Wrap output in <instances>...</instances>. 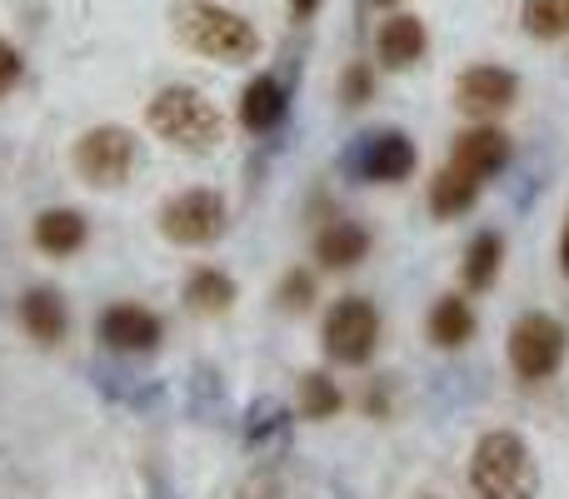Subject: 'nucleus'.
Here are the masks:
<instances>
[{
	"label": "nucleus",
	"instance_id": "f257e3e1",
	"mask_svg": "<svg viewBox=\"0 0 569 499\" xmlns=\"http://www.w3.org/2000/svg\"><path fill=\"white\" fill-rule=\"evenodd\" d=\"M176 36L186 40V50L220 60V66H246V60L260 56V30L240 10L220 6V0H186V6H176Z\"/></svg>",
	"mask_w": 569,
	"mask_h": 499
},
{
	"label": "nucleus",
	"instance_id": "f03ea898",
	"mask_svg": "<svg viewBox=\"0 0 569 499\" xmlns=\"http://www.w3.org/2000/svg\"><path fill=\"white\" fill-rule=\"evenodd\" d=\"M470 490L475 499H540L535 450L515 430L480 435V445L470 455Z\"/></svg>",
	"mask_w": 569,
	"mask_h": 499
},
{
	"label": "nucleus",
	"instance_id": "7ed1b4c3",
	"mask_svg": "<svg viewBox=\"0 0 569 499\" xmlns=\"http://www.w3.org/2000/svg\"><path fill=\"white\" fill-rule=\"evenodd\" d=\"M146 126L156 130L166 146L196 150V156L216 150L220 136H226V116H220V106L210 96H200V90H190V86H166L160 90V96L150 100V110H146Z\"/></svg>",
	"mask_w": 569,
	"mask_h": 499
},
{
	"label": "nucleus",
	"instance_id": "20e7f679",
	"mask_svg": "<svg viewBox=\"0 0 569 499\" xmlns=\"http://www.w3.org/2000/svg\"><path fill=\"white\" fill-rule=\"evenodd\" d=\"M226 220L230 206L220 190H180L160 206V236L180 250H196V246H216L226 236Z\"/></svg>",
	"mask_w": 569,
	"mask_h": 499
},
{
	"label": "nucleus",
	"instance_id": "39448f33",
	"mask_svg": "<svg viewBox=\"0 0 569 499\" xmlns=\"http://www.w3.org/2000/svg\"><path fill=\"white\" fill-rule=\"evenodd\" d=\"M565 350H569V335H565V325L555 320V315L530 310V315L515 320V330H510V370L520 375V380H530V385L550 380V375L565 365Z\"/></svg>",
	"mask_w": 569,
	"mask_h": 499
},
{
	"label": "nucleus",
	"instance_id": "423d86ee",
	"mask_svg": "<svg viewBox=\"0 0 569 499\" xmlns=\"http://www.w3.org/2000/svg\"><path fill=\"white\" fill-rule=\"evenodd\" d=\"M325 355L340 365H365L375 355V345H380V310H375L370 300H360V295H350V300H340L330 315H325Z\"/></svg>",
	"mask_w": 569,
	"mask_h": 499
},
{
	"label": "nucleus",
	"instance_id": "0eeeda50",
	"mask_svg": "<svg viewBox=\"0 0 569 499\" xmlns=\"http://www.w3.org/2000/svg\"><path fill=\"white\" fill-rule=\"evenodd\" d=\"M76 170L86 186H126L136 170V136L120 126H96L76 140Z\"/></svg>",
	"mask_w": 569,
	"mask_h": 499
},
{
	"label": "nucleus",
	"instance_id": "6e6552de",
	"mask_svg": "<svg viewBox=\"0 0 569 499\" xmlns=\"http://www.w3.org/2000/svg\"><path fill=\"white\" fill-rule=\"evenodd\" d=\"M350 166L355 176L375 180V186H400L415 176V146L405 130H370V136H360Z\"/></svg>",
	"mask_w": 569,
	"mask_h": 499
},
{
	"label": "nucleus",
	"instance_id": "1a4fd4ad",
	"mask_svg": "<svg viewBox=\"0 0 569 499\" xmlns=\"http://www.w3.org/2000/svg\"><path fill=\"white\" fill-rule=\"evenodd\" d=\"M96 335H100V345H110V350H120V355H146L160 345L166 325H160V315L146 310V305H110V310H100Z\"/></svg>",
	"mask_w": 569,
	"mask_h": 499
},
{
	"label": "nucleus",
	"instance_id": "9d476101",
	"mask_svg": "<svg viewBox=\"0 0 569 499\" xmlns=\"http://www.w3.org/2000/svg\"><path fill=\"white\" fill-rule=\"evenodd\" d=\"M515 90H520V80H515L510 70L470 66L460 80H455V106H460L465 116H475V120H490V116H500V110L515 106Z\"/></svg>",
	"mask_w": 569,
	"mask_h": 499
},
{
	"label": "nucleus",
	"instance_id": "9b49d317",
	"mask_svg": "<svg viewBox=\"0 0 569 499\" xmlns=\"http://www.w3.org/2000/svg\"><path fill=\"white\" fill-rule=\"evenodd\" d=\"M505 160H510V140H505V130H495V126L465 130V136H455V146H450V166L465 170V176H475V180L500 176Z\"/></svg>",
	"mask_w": 569,
	"mask_h": 499
},
{
	"label": "nucleus",
	"instance_id": "f8f14e48",
	"mask_svg": "<svg viewBox=\"0 0 569 499\" xmlns=\"http://www.w3.org/2000/svg\"><path fill=\"white\" fill-rule=\"evenodd\" d=\"M425 46H430V36H425V26L415 16H390L375 30V50H380L385 70H410L425 56Z\"/></svg>",
	"mask_w": 569,
	"mask_h": 499
},
{
	"label": "nucleus",
	"instance_id": "ddd939ff",
	"mask_svg": "<svg viewBox=\"0 0 569 499\" xmlns=\"http://www.w3.org/2000/svg\"><path fill=\"white\" fill-rule=\"evenodd\" d=\"M86 216L80 210H40L36 226H30V240H36L40 255H56V260H70L80 246H86Z\"/></svg>",
	"mask_w": 569,
	"mask_h": 499
},
{
	"label": "nucleus",
	"instance_id": "4468645a",
	"mask_svg": "<svg viewBox=\"0 0 569 499\" xmlns=\"http://www.w3.org/2000/svg\"><path fill=\"white\" fill-rule=\"evenodd\" d=\"M20 325H26V335L36 345H60L70 330V315L56 290H30L26 300H20Z\"/></svg>",
	"mask_w": 569,
	"mask_h": 499
},
{
	"label": "nucleus",
	"instance_id": "2eb2a0df",
	"mask_svg": "<svg viewBox=\"0 0 569 499\" xmlns=\"http://www.w3.org/2000/svg\"><path fill=\"white\" fill-rule=\"evenodd\" d=\"M280 116H284V86L276 76H256L246 86V96H240V126L266 136V130L280 126Z\"/></svg>",
	"mask_w": 569,
	"mask_h": 499
},
{
	"label": "nucleus",
	"instance_id": "dca6fc26",
	"mask_svg": "<svg viewBox=\"0 0 569 499\" xmlns=\"http://www.w3.org/2000/svg\"><path fill=\"white\" fill-rule=\"evenodd\" d=\"M365 255H370V236H365L360 226H350V220L325 226L320 240H315V260L330 265V270H350V265H360Z\"/></svg>",
	"mask_w": 569,
	"mask_h": 499
},
{
	"label": "nucleus",
	"instance_id": "f3484780",
	"mask_svg": "<svg viewBox=\"0 0 569 499\" xmlns=\"http://www.w3.org/2000/svg\"><path fill=\"white\" fill-rule=\"evenodd\" d=\"M425 325H430V340L440 345V350H460V345L475 340V310H470V300H460V295L435 300V310Z\"/></svg>",
	"mask_w": 569,
	"mask_h": 499
},
{
	"label": "nucleus",
	"instance_id": "a211bd4d",
	"mask_svg": "<svg viewBox=\"0 0 569 499\" xmlns=\"http://www.w3.org/2000/svg\"><path fill=\"white\" fill-rule=\"evenodd\" d=\"M480 186H485V180H475V176H465V170L445 166L440 176L430 180V210H435L440 220L465 216V210L475 206V196H480Z\"/></svg>",
	"mask_w": 569,
	"mask_h": 499
},
{
	"label": "nucleus",
	"instance_id": "6ab92c4d",
	"mask_svg": "<svg viewBox=\"0 0 569 499\" xmlns=\"http://www.w3.org/2000/svg\"><path fill=\"white\" fill-rule=\"evenodd\" d=\"M186 300H190V310H200V315H226L230 305H236V280H230L226 270L200 265L186 280Z\"/></svg>",
	"mask_w": 569,
	"mask_h": 499
},
{
	"label": "nucleus",
	"instance_id": "aec40b11",
	"mask_svg": "<svg viewBox=\"0 0 569 499\" xmlns=\"http://www.w3.org/2000/svg\"><path fill=\"white\" fill-rule=\"evenodd\" d=\"M500 260H505V240L500 236H475L470 250H465V290H490L495 275H500Z\"/></svg>",
	"mask_w": 569,
	"mask_h": 499
},
{
	"label": "nucleus",
	"instance_id": "412c9836",
	"mask_svg": "<svg viewBox=\"0 0 569 499\" xmlns=\"http://www.w3.org/2000/svg\"><path fill=\"white\" fill-rule=\"evenodd\" d=\"M525 30L535 40H565L569 36V0H525Z\"/></svg>",
	"mask_w": 569,
	"mask_h": 499
},
{
	"label": "nucleus",
	"instance_id": "4be33fe9",
	"mask_svg": "<svg viewBox=\"0 0 569 499\" xmlns=\"http://www.w3.org/2000/svg\"><path fill=\"white\" fill-rule=\"evenodd\" d=\"M300 410H305V420H330V415L340 410V390H335L330 375H320V370L305 375L300 380Z\"/></svg>",
	"mask_w": 569,
	"mask_h": 499
},
{
	"label": "nucleus",
	"instance_id": "5701e85b",
	"mask_svg": "<svg viewBox=\"0 0 569 499\" xmlns=\"http://www.w3.org/2000/svg\"><path fill=\"white\" fill-rule=\"evenodd\" d=\"M20 76H26V60H20V50L10 46V40H0V96H10V90L20 86Z\"/></svg>",
	"mask_w": 569,
	"mask_h": 499
},
{
	"label": "nucleus",
	"instance_id": "b1692460",
	"mask_svg": "<svg viewBox=\"0 0 569 499\" xmlns=\"http://www.w3.org/2000/svg\"><path fill=\"white\" fill-rule=\"evenodd\" d=\"M236 499H280L276 475H250V480L240 485V495H236Z\"/></svg>",
	"mask_w": 569,
	"mask_h": 499
},
{
	"label": "nucleus",
	"instance_id": "393cba45",
	"mask_svg": "<svg viewBox=\"0 0 569 499\" xmlns=\"http://www.w3.org/2000/svg\"><path fill=\"white\" fill-rule=\"evenodd\" d=\"M310 295H315V285L305 280V275H290V280H284V305H290V310H305Z\"/></svg>",
	"mask_w": 569,
	"mask_h": 499
},
{
	"label": "nucleus",
	"instance_id": "a878e982",
	"mask_svg": "<svg viewBox=\"0 0 569 499\" xmlns=\"http://www.w3.org/2000/svg\"><path fill=\"white\" fill-rule=\"evenodd\" d=\"M290 10H295V20H305L315 10V0H290Z\"/></svg>",
	"mask_w": 569,
	"mask_h": 499
},
{
	"label": "nucleus",
	"instance_id": "bb28decb",
	"mask_svg": "<svg viewBox=\"0 0 569 499\" xmlns=\"http://www.w3.org/2000/svg\"><path fill=\"white\" fill-rule=\"evenodd\" d=\"M560 260H565V275H569V226H565V240H560Z\"/></svg>",
	"mask_w": 569,
	"mask_h": 499
},
{
	"label": "nucleus",
	"instance_id": "cd10ccee",
	"mask_svg": "<svg viewBox=\"0 0 569 499\" xmlns=\"http://www.w3.org/2000/svg\"><path fill=\"white\" fill-rule=\"evenodd\" d=\"M425 499H430V495H425Z\"/></svg>",
	"mask_w": 569,
	"mask_h": 499
}]
</instances>
